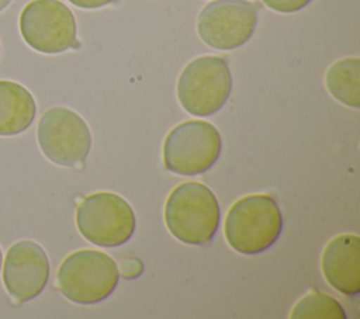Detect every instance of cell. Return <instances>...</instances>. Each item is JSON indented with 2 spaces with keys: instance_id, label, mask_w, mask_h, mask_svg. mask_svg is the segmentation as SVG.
Returning <instances> with one entry per match:
<instances>
[{
  "instance_id": "13",
  "label": "cell",
  "mask_w": 360,
  "mask_h": 319,
  "mask_svg": "<svg viewBox=\"0 0 360 319\" xmlns=\"http://www.w3.org/2000/svg\"><path fill=\"white\" fill-rule=\"evenodd\" d=\"M325 84L330 96L346 107H360V59L342 58L325 73Z\"/></svg>"
},
{
  "instance_id": "5",
  "label": "cell",
  "mask_w": 360,
  "mask_h": 319,
  "mask_svg": "<svg viewBox=\"0 0 360 319\" xmlns=\"http://www.w3.org/2000/svg\"><path fill=\"white\" fill-rule=\"evenodd\" d=\"M76 226L87 242L100 247H118L134 235L136 218L121 195L98 191L84 197L77 205Z\"/></svg>"
},
{
  "instance_id": "4",
  "label": "cell",
  "mask_w": 360,
  "mask_h": 319,
  "mask_svg": "<svg viewBox=\"0 0 360 319\" xmlns=\"http://www.w3.org/2000/svg\"><path fill=\"white\" fill-rule=\"evenodd\" d=\"M232 76L228 62L221 56L205 55L186 65L177 80V98L191 115L210 117L228 101Z\"/></svg>"
},
{
  "instance_id": "17",
  "label": "cell",
  "mask_w": 360,
  "mask_h": 319,
  "mask_svg": "<svg viewBox=\"0 0 360 319\" xmlns=\"http://www.w3.org/2000/svg\"><path fill=\"white\" fill-rule=\"evenodd\" d=\"M69 3H72L73 6L76 7H80V8H100V7H104L110 3H112L114 0H68Z\"/></svg>"
},
{
  "instance_id": "20",
  "label": "cell",
  "mask_w": 360,
  "mask_h": 319,
  "mask_svg": "<svg viewBox=\"0 0 360 319\" xmlns=\"http://www.w3.org/2000/svg\"><path fill=\"white\" fill-rule=\"evenodd\" d=\"M0 51H1V49H0Z\"/></svg>"
},
{
  "instance_id": "15",
  "label": "cell",
  "mask_w": 360,
  "mask_h": 319,
  "mask_svg": "<svg viewBox=\"0 0 360 319\" xmlns=\"http://www.w3.org/2000/svg\"><path fill=\"white\" fill-rule=\"evenodd\" d=\"M311 1L312 0H262L263 4L277 13H297Z\"/></svg>"
},
{
  "instance_id": "9",
  "label": "cell",
  "mask_w": 360,
  "mask_h": 319,
  "mask_svg": "<svg viewBox=\"0 0 360 319\" xmlns=\"http://www.w3.org/2000/svg\"><path fill=\"white\" fill-rule=\"evenodd\" d=\"M257 25V4L249 0H214L197 17L200 39L219 51L245 45Z\"/></svg>"
},
{
  "instance_id": "2",
  "label": "cell",
  "mask_w": 360,
  "mask_h": 319,
  "mask_svg": "<svg viewBox=\"0 0 360 319\" xmlns=\"http://www.w3.org/2000/svg\"><path fill=\"white\" fill-rule=\"evenodd\" d=\"M283 230V215L269 194H249L236 200L225 218V239L242 254H259L270 249Z\"/></svg>"
},
{
  "instance_id": "6",
  "label": "cell",
  "mask_w": 360,
  "mask_h": 319,
  "mask_svg": "<svg viewBox=\"0 0 360 319\" xmlns=\"http://www.w3.org/2000/svg\"><path fill=\"white\" fill-rule=\"evenodd\" d=\"M222 149L221 134L211 122L184 121L166 135L162 155L165 167L180 176H197L210 170Z\"/></svg>"
},
{
  "instance_id": "19",
  "label": "cell",
  "mask_w": 360,
  "mask_h": 319,
  "mask_svg": "<svg viewBox=\"0 0 360 319\" xmlns=\"http://www.w3.org/2000/svg\"><path fill=\"white\" fill-rule=\"evenodd\" d=\"M1 261H3V253H1V249H0V268H1Z\"/></svg>"
},
{
  "instance_id": "16",
  "label": "cell",
  "mask_w": 360,
  "mask_h": 319,
  "mask_svg": "<svg viewBox=\"0 0 360 319\" xmlns=\"http://www.w3.org/2000/svg\"><path fill=\"white\" fill-rule=\"evenodd\" d=\"M118 268L121 270V275L127 280H134V278H138L142 271H143V264L139 259L136 257H127V259H122Z\"/></svg>"
},
{
  "instance_id": "3",
  "label": "cell",
  "mask_w": 360,
  "mask_h": 319,
  "mask_svg": "<svg viewBox=\"0 0 360 319\" xmlns=\"http://www.w3.org/2000/svg\"><path fill=\"white\" fill-rule=\"evenodd\" d=\"M120 280L117 263L107 253L82 249L70 253L56 273V287L69 301L80 305L98 304L108 298Z\"/></svg>"
},
{
  "instance_id": "8",
  "label": "cell",
  "mask_w": 360,
  "mask_h": 319,
  "mask_svg": "<svg viewBox=\"0 0 360 319\" xmlns=\"http://www.w3.org/2000/svg\"><path fill=\"white\" fill-rule=\"evenodd\" d=\"M20 32L25 44L41 53H60L79 48L76 20L59 0H32L20 14Z\"/></svg>"
},
{
  "instance_id": "11",
  "label": "cell",
  "mask_w": 360,
  "mask_h": 319,
  "mask_svg": "<svg viewBox=\"0 0 360 319\" xmlns=\"http://www.w3.org/2000/svg\"><path fill=\"white\" fill-rule=\"evenodd\" d=\"M325 280L336 291L354 297L360 292V237L343 233L330 239L321 257Z\"/></svg>"
},
{
  "instance_id": "10",
  "label": "cell",
  "mask_w": 360,
  "mask_h": 319,
  "mask_svg": "<svg viewBox=\"0 0 360 319\" xmlns=\"http://www.w3.org/2000/svg\"><path fill=\"white\" fill-rule=\"evenodd\" d=\"M49 278V259L32 240H20L10 246L3 266V284L15 302L38 297Z\"/></svg>"
},
{
  "instance_id": "14",
  "label": "cell",
  "mask_w": 360,
  "mask_h": 319,
  "mask_svg": "<svg viewBox=\"0 0 360 319\" xmlns=\"http://www.w3.org/2000/svg\"><path fill=\"white\" fill-rule=\"evenodd\" d=\"M291 319H346L342 305L329 294L311 289L291 309Z\"/></svg>"
},
{
  "instance_id": "7",
  "label": "cell",
  "mask_w": 360,
  "mask_h": 319,
  "mask_svg": "<svg viewBox=\"0 0 360 319\" xmlns=\"http://www.w3.org/2000/svg\"><path fill=\"white\" fill-rule=\"evenodd\" d=\"M37 139L44 156L63 167L84 164L91 149V134L86 121L73 110H46L37 128Z\"/></svg>"
},
{
  "instance_id": "18",
  "label": "cell",
  "mask_w": 360,
  "mask_h": 319,
  "mask_svg": "<svg viewBox=\"0 0 360 319\" xmlns=\"http://www.w3.org/2000/svg\"><path fill=\"white\" fill-rule=\"evenodd\" d=\"M10 3H11V0H0V13H1L4 8H7V7L10 6Z\"/></svg>"
},
{
  "instance_id": "12",
  "label": "cell",
  "mask_w": 360,
  "mask_h": 319,
  "mask_svg": "<svg viewBox=\"0 0 360 319\" xmlns=\"http://www.w3.org/2000/svg\"><path fill=\"white\" fill-rule=\"evenodd\" d=\"M37 104L32 94L20 83L0 80V136H14L32 124Z\"/></svg>"
},
{
  "instance_id": "1",
  "label": "cell",
  "mask_w": 360,
  "mask_h": 319,
  "mask_svg": "<svg viewBox=\"0 0 360 319\" xmlns=\"http://www.w3.org/2000/svg\"><path fill=\"white\" fill-rule=\"evenodd\" d=\"M219 218L215 194L198 181L176 185L165 202L166 228L186 245H208L218 230Z\"/></svg>"
}]
</instances>
